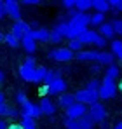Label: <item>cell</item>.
Masks as SVG:
<instances>
[{"instance_id":"42","label":"cell","mask_w":122,"mask_h":129,"mask_svg":"<svg viewBox=\"0 0 122 129\" xmlns=\"http://www.w3.org/2000/svg\"><path fill=\"white\" fill-rule=\"evenodd\" d=\"M77 14H79V12H77L75 9H72V11H68V18H70V19H72V18H75Z\"/></svg>"},{"instance_id":"30","label":"cell","mask_w":122,"mask_h":129,"mask_svg":"<svg viewBox=\"0 0 122 129\" xmlns=\"http://www.w3.org/2000/svg\"><path fill=\"white\" fill-rule=\"evenodd\" d=\"M4 40L7 42V45H11V47H19V39H16L12 33H7V35H4Z\"/></svg>"},{"instance_id":"7","label":"cell","mask_w":122,"mask_h":129,"mask_svg":"<svg viewBox=\"0 0 122 129\" xmlns=\"http://www.w3.org/2000/svg\"><path fill=\"white\" fill-rule=\"evenodd\" d=\"M87 115H89L96 124H100L103 120H106V108H105V105H101V103L98 101V103H94V105H91V107L87 108Z\"/></svg>"},{"instance_id":"14","label":"cell","mask_w":122,"mask_h":129,"mask_svg":"<svg viewBox=\"0 0 122 129\" xmlns=\"http://www.w3.org/2000/svg\"><path fill=\"white\" fill-rule=\"evenodd\" d=\"M19 45H23V49L28 52V54H35L37 52V42L32 39V35L28 33V35H24L23 39H21Z\"/></svg>"},{"instance_id":"39","label":"cell","mask_w":122,"mask_h":129,"mask_svg":"<svg viewBox=\"0 0 122 129\" xmlns=\"http://www.w3.org/2000/svg\"><path fill=\"white\" fill-rule=\"evenodd\" d=\"M23 4H24V5H39L40 2H39V0H24Z\"/></svg>"},{"instance_id":"12","label":"cell","mask_w":122,"mask_h":129,"mask_svg":"<svg viewBox=\"0 0 122 129\" xmlns=\"http://www.w3.org/2000/svg\"><path fill=\"white\" fill-rule=\"evenodd\" d=\"M98 37H100V35H98L96 30H89V28H87L80 37H79V40H80L82 45H94V42H96Z\"/></svg>"},{"instance_id":"11","label":"cell","mask_w":122,"mask_h":129,"mask_svg":"<svg viewBox=\"0 0 122 129\" xmlns=\"http://www.w3.org/2000/svg\"><path fill=\"white\" fill-rule=\"evenodd\" d=\"M30 31H32L30 24H28L26 21H23V19H19V21H14V24H12V31H11V33H12L16 39L21 40V39H23L24 35H28Z\"/></svg>"},{"instance_id":"41","label":"cell","mask_w":122,"mask_h":129,"mask_svg":"<svg viewBox=\"0 0 122 129\" xmlns=\"http://www.w3.org/2000/svg\"><path fill=\"white\" fill-rule=\"evenodd\" d=\"M98 126H100V129H110V126H108V122H106V120H103V122H100Z\"/></svg>"},{"instance_id":"38","label":"cell","mask_w":122,"mask_h":129,"mask_svg":"<svg viewBox=\"0 0 122 129\" xmlns=\"http://www.w3.org/2000/svg\"><path fill=\"white\" fill-rule=\"evenodd\" d=\"M94 45H96V47H105V45H106V40H105L103 37H98L96 42H94Z\"/></svg>"},{"instance_id":"45","label":"cell","mask_w":122,"mask_h":129,"mask_svg":"<svg viewBox=\"0 0 122 129\" xmlns=\"http://www.w3.org/2000/svg\"><path fill=\"white\" fill-rule=\"evenodd\" d=\"M0 129H7V122L0 119Z\"/></svg>"},{"instance_id":"46","label":"cell","mask_w":122,"mask_h":129,"mask_svg":"<svg viewBox=\"0 0 122 129\" xmlns=\"http://www.w3.org/2000/svg\"><path fill=\"white\" fill-rule=\"evenodd\" d=\"M113 129H122V120H119V122L113 126Z\"/></svg>"},{"instance_id":"40","label":"cell","mask_w":122,"mask_h":129,"mask_svg":"<svg viewBox=\"0 0 122 129\" xmlns=\"http://www.w3.org/2000/svg\"><path fill=\"white\" fill-rule=\"evenodd\" d=\"M91 72H93V73H100V72H101V66H100V64H93Z\"/></svg>"},{"instance_id":"51","label":"cell","mask_w":122,"mask_h":129,"mask_svg":"<svg viewBox=\"0 0 122 129\" xmlns=\"http://www.w3.org/2000/svg\"><path fill=\"white\" fill-rule=\"evenodd\" d=\"M119 59H120V61H122V54H120V56H119Z\"/></svg>"},{"instance_id":"26","label":"cell","mask_w":122,"mask_h":129,"mask_svg":"<svg viewBox=\"0 0 122 129\" xmlns=\"http://www.w3.org/2000/svg\"><path fill=\"white\" fill-rule=\"evenodd\" d=\"M56 33H59L63 39H68V21H58L56 28H54Z\"/></svg>"},{"instance_id":"1","label":"cell","mask_w":122,"mask_h":129,"mask_svg":"<svg viewBox=\"0 0 122 129\" xmlns=\"http://www.w3.org/2000/svg\"><path fill=\"white\" fill-rule=\"evenodd\" d=\"M45 73H47V68L45 66H37V61H35L33 56H28L19 68V77L24 82H28V84H39V82H42Z\"/></svg>"},{"instance_id":"25","label":"cell","mask_w":122,"mask_h":129,"mask_svg":"<svg viewBox=\"0 0 122 129\" xmlns=\"http://www.w3.org/2000/svg\"><path fill=\"white\" fill-rule=\"evenodd\" d=\"M103 23H105V14H100V12L89 14V24L91 26H101Z\"/></svg>"},{"instance_id":"24","label":"cell","mask_w":122,"mask_h":129,"mask_svg":"<svg viewBox=\"0 0 122 129\" xmlns=\"http://www.w3.org/2000/svg\"><path fill=\"white\" fill-rule=\"evenodd\" d=\"M77 124H79V129H94L96 127V122H94L89 115H84L82 119H79Z\"/></svg>"},{"instance_id":"23","label":"cell","mask_w":122,"mask_h":129,"mask_svg":"<svg viewBox=\"0 0 122 129\" xmlns=\"http://www.w3.org/2000/svg\"><path fill=\"white\" fill-rule=\"evenodd\" d=\"M0 115H2V117H18V115H19V110L11 107V105H7V103H4V105L0 107Z\"/></svg>"},{"instance_id":"47","label":"cell","mask_w":122,"mask_h":129,"mask_svg":"<svg viewBox=\"0 0 122 129\" xmlns=\"http://www.w3.org/2000/svg\"><path fill=\"white\" fill-rule=\"evenodd\" d=\"M2 4H4V2H0V18L4 16V9H2Z\"/></svg>"},{"instance_id":"18","label":"cell","mask_w":122,"mask_h":129,"mask_svg":"<svg viewBox=\"0 0 122 129\" xmlns=\"http://www.w3.org/2000/svg\"><path fill=\"white\" fill-rule=\"evenodd\" d=\"M73 103H75V100H73V94H68V92H65V94L58 96V107L63 108V110L70 108L72 105H73Z\"/></svg>"},{"instance_id":"4","label":"cell","mask_w":122,"mask_h":129,"mask_svg":"<svg viewBox=\"0 0 122 129\" xmlns=\"http://www.w3.org/2000/svg\"><path fill=\"white\" fill-rule=\"evenodd\" d=\"M117 96V84L113 80H108V79H103L101 86L98 89V98L100 100H112Z\"/></svg>"},{"instance_id":"15","label":"cell","mask_w":122,"mask_h":129,"mask_svg":"<svg viewBox=\"0 0 122 129\" xmlns=\"http://www.w3.org/2000/svg\"><path fill=\"white\" fill-rule=\"evenodd\" d=\"M49 31L47 28H37V30H32L30 35L35 42H49Z\"/></svg>"},{"instance_id":"2","label":"cell","mask_w":122,"mask_h":129,"mask_svg":"<svg viewBox=\"0 0 122 129\" xmlns=\"http://www.w3.org/2000/svg\"><path fill=\"white\" fill-rule=\"evenodd\" d=\"M87 26H89V14L79 12L75 18L68 19V40L79 39L82 33L87 30Z\"/></svg>"},{"instance_id":"49","label":"cell","mask_w":122,"mask_h":129,"mask_svg":"<svg viewBox=\"0 0 122 129\" xmlns=\"http://www.w3.org/2000/svg\"><path fill=\"white\" fill-rule=\"evenodd\" d=\"M0 42H4V33L0 31Z\"/></svg>"},{"instance_id":"22","label":"cell","mask_w":122,"mask_h":129,"mask_svg":"<svg viewBox=\"0 0 122 129\" xmlns=\"http://www.w3.org/2000/svg\"><path fill=\"white\" fill-rule=\"evenodd\" d=\"M93 9L100 14H106L110 11V5H108V0H93Z\"/></svg>"},{"instance_id":"16","label":"cell","mask_w":122,"mask_h":129,"mask_svg":"<svg viewBox=\"0 0 122 129\" xmlns=\"http://www.w3.org/2000/svg\"><path fill=\"white\" fill-rule=\"evenodd\" d=\"M98 52H100V51H80V52L75 54V58H77L79 61H94V63H96Z\"/></svg>"},{"instance_id":"29","label":"cell","mask_w":122,"mask_h":129,"mask_svg":"<svg viewBox=\"0 0 122 129\" xmlns=\"http://www.w3.org/2000/svg\"><path fill=\"white\" fill-rule=\"evenodd\" d=\"M122 54V40H112V56L113 58H119Z\"/></svg>"},{"instance_id":"31","label":"cell","mask_w":122,"mask_h":129,"mask_svg":"<svg viewBox=\"0 0 122 129\" xmlns=\"http://www.w3.org/2000/svg\"><path fill=\"white\" fill-rule=\"evenodd\" d=\"M100 86H101V80H98V79H91V80L87 82V87H85V89H89V91H94V92H98Z\"/></svg>"},{"instance_id":"33","label":"cell","mask_w":122,"mask_h":129,"mask_svg":"<svg viewBox=\"0 0 122 129\" xmlns=\"http://www.w3.org/2000/svg\"><path fill=\"white\" fill-rule=\"evenodd\" d=\"M56 77H59V75H58V72L47 70V73H45V77H44V80H42V82H45V86H47V84H49V82H52Z\"/></svg>"},{"instance_id":"5","label":"cell","mask_w":122,"mask_h":129,"mask_svg":"<svg viewBox=\"0 0 122 129\" xmlns=\"http://www.w3.org/2000/svg\"><path fill=\"white\" fill-rule=\"evenodd\" d=\"M66 80L65 79H61V77H56L52 82H49L45 89H44V94H51V96H61V94H65L66 92Z\"/></svg>"},{"instance_id":"37","label":"cell","mask_w":122,"mask_h":129,"mask_svg":"<svg viewBox=\"0 0 122 129\" xmlns=\"http://www.w3.org/2000/svg\"><path fill=\"white\" fill-rule=\"evenodd\" d=\"M65 127L66 129H79V124H77V120H65Z\"/></svg>"},{"instance_id":"9","label":"cell","mask_w":122,"mask_h":129,"mask_svg":"<svg viewBox=\"0 0 122 129\" xmlns=\"http://www.w3.org/2000/svg\"><path fill=\"white\" fill-rule=\"evenodd\" d=\"M19 115L21 117H30V119H39L42 115L40 108L37 103L33 101H26L24 105H21V110H19Z\"/></svg>"},{"instance_id":"36","label":"cell","mask_w":122,"mask_h":129,"mask_svg":"<svg viewBox=\"0 0 122 129\" xmlns=\"http://www.w3.org/2000/svg\"><path fill=\"white\" fill-rule=\"evenodd\" d=\"M61 5H63L65 9L72 11V9H75V0H63V2H61Z\"/></svg>"},{"instance_id":"35","label":"cell","mask_w":122,"mask_h":129,"mask_svg":"<svg viewBox=\"0 0 122 129\" xmlns=\"http://www.w3.org/2000/svg\"><path fill=\"white\" fill-rule=\"evenodd\" d=\"M16 101H18L19 105H24V103L28 101V100H26V92H24V91H19V92L16 94Z\"/></svg>"},{"instance_id":"50","label":"cell","mask_w":122,"mask_h":129,"mask_svg":"<svg viewBox=\"0 0 122 129\" xmlns=\"http://www.w3.org/2000/svg\"><path fill=\"white\" fill-rule=\"evenodd\" d=\"M117 91H120V92H122V82L119 84V87H117Z\"/></svg>"},{"instance_id":"13","label":"cell","mask_w":122,"mask_h":129,"mask_svg":"<svg viewBox=\"0 0 122 129\" xmlns=\"http://www.w3.org/2000/svg\"><path fill=\"white\" fill-rule=\"evenodd\" d=\"M39 108H40L42 113H45V115H54V113H56V105H54V103L51 101V98H47V96H44L40 100Z\"/></svg>"},{"instance_id":"28","label":"cell","mask_w":122,"mask_h":129,"mask_svg":"<svg viewBox=\"0 0 122 129\" xmlns=\"http://www.w3.org/2000/svg\"><path fill=\"white\" fill-rule=\"evenodd\" d=\"M19 126H21V129H37L35 119H30V117H21Z\"/></svg>"},{"instance_id":"43","label":"cell","mask_w":122,"mask_h":129,"mask_svg":"<svg viewBox=\"0 0 122 129\" xmlns=\"http://www.w3.org/2000/svg\"><path fill=\"white\" fill-rule=\"evenodd\" d=\"M7 129H21V126H19V124H9Z\"/></svg>"},{"instance_id":"19","label":"cell","mask_w":122,"mask_h":129,"mask_svg":"<svg viewBox=\"0 0 122 129\" xmlns=\"http://www.w3.org/2000/svg\"><path fill=\"white\" fill-rule=\"evenodd\" d=\"M100 37H103L105 40H108V39H113V35H115V31H113V26H112V23H103L101 26H100V33H98Z\"/></svg>"},{"instance_id":"34","label":"cell","mask_w":122,"mask_h":129,"mask_svg":"<svg viewBox=\"0 0 122 129\" xmlns=\"http://www.w3.org/2000/svg\"><path fill=\"white\" fill-rule=\"evenodd\" d=\"M112 26H113V31L115 33L122 35V19H115V21L112 23Z\"/></svg>"},{"instance_id":"27","label":"cell","mask_w":122,"mask_h":129,"mask_svg":"<svg viewBox=\"0 0 122 129\" xmlns=\"http://www.w3.org/2000/svg\"><path fill=\"white\" fill-rule=\"evenodd\" d=\"M82 47H84V45L80 44L79 39H72V40H68V47H66V49H70L73 54H77V52H80V51H82Z\"/></svg>"},{"instance_id":"20","label":"cell","mask_w":122,"mask_h":129,"mask_svg":"<svg viewBox=\"0 0 122 129\" xmlns=\"http://www.w3.org/2000/svg\"><path fill=\"white\" fill-rule=\"evenodd\" d=\"M119 75H120V68H119V64H110L106 70H105V79H108V80H113L115 82V79H119Z\"/></svg>"},{"instance_id":"32","label":"cell","mask_w":122,"mask_h":129,"mask_svg":"<svg viewBox=\"0 0 122 129\" xmlns=\"http://www.w3.org/2000/svg\"><path fill=\"white\" fill-rule=\"evenodd\" d=\"M49 42L51 44H59V42H63V37H61L59 33H56L54 30H51V31H49Z\"/></svg>"},{"instance_id":"8","label":"cell","mask_w":122,"mask_h":129,"mask_svg":"<svg viewBox=\"0 0 122 129\" xmlns=\"http://www.w3.org/2000/svg\"><path fill=\"white\" fill-rule=\"evenodd\" d=\"M2 9H4V14L11 16L14 21H19L21 19V5L14 0H7L2 4Z\"/></svg>"},{"instance_id":"44","label":"cell","mask_w":122,"mask_h":129,"mask_svg":"<svg viewBox=\"0 0 122 129\" xmlns=\"http://www.w3.org/2000/svg\"><path fill=\"white\" fill-rule=\"evenodd\" d=\"M4 103H5V96H4V92L0 91V107H2Z\"/></svg>"},{"instance_id":"21","label":"cell","mask_w":122,"mask_h":129,"mask_svg":"<svg viewBox=\"0 0 122 129\" xmlns=\"http://www.w3.org/2000/svg\"><path fill=\"white\" fill-rule=\"evenodd\" d=\"M93 9V0H75V11L87 14V11Z\"/></svg>"},{"instance_id":"17","label":"cell","mask_w":122,"mask_h":129,"mask_svg":"<svg viewBox=\"0 0 122 129\" xmlns=\"http://www.w3.org/2000/svg\"><path fill=\"white\" fill-rule=\"evenodd\" d=\"M113 56H112V52H106V51H100L98 52V59H96V64H105V66H110V64H113Z\"/></svg>"},{"instance_id":"10","label":"cell","mask_w":122,"mask_h":129,"mask_svg":"<svg viewBox=\"0 0 122 129\" xmlns=\"http://www.w3.org/2000/svg\"><path fill=\"white\" fill-rule=\"evenodd\" d=\"M66 112V119L68 120H79L84 115H87V107H84L80 103H73L70 108L65 110Z\"/></svg>"},{"instance_id":"3","label":"cell","mask_w":122,"mask_h":129,"mask_svg":"<svg viewBox=\"0 0 122 129\" xmlns=\"http://www.w3.org/2000/svg\"><path fill=\"white\" fill-rule=\"evenodd\" d=\"M73 100H75V103H80L84 107H91V105H94V103L100 101L98 92L89 91V89H80V91H77V92L73 94Z\"/></svg>"},{"instance_id":"6","label":"cell","mask_w":122,"mask_h":129,"mask_svg":"<svg viewBox=\"0 0 122 129\" xmlns=\"http://www.w3.org/2000/svg\"><path fill=\"white\" fill-rule=\"evenodd\" d=\"M47 58L52 59V61H58V63H66V61H72L75 58V54L66 49V47H59V49H52L47 52Z\"/></svg>"},{"instance_id":"48","label":"cell","mask_w":122,"mask_h":129,"mask_svg":"<svg viewBox=\"0 0 122 129\" xmlns=\"http://www.w3.org/2000/svg\"><path fill=\"white\" fill-rule=\"evenodd\" d=\"M2 82H4V73L0 72V84H2Z\"/></svg>"}]
</instances>
